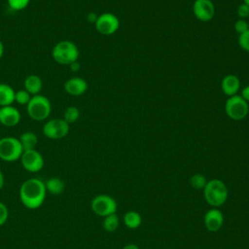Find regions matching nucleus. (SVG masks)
Masks as SVG:
<instances>
[{"mask_svg": "<svg viewBox=\"0 0 249 249\" xmlns=\"http://www.w3.org/2000/svg\"><path fill=\"white\" fill-rule=\"evenodd\" d=\"M46 194L45 182L38 178L25 180L19 188L20 201L28 209L39 208L46 198Z\"/></svg>", "mask_w": 249, "mask_h": 249, "instance_id": "nucleus-1", "label": "nucleus"}, {"mask_svg": "<svg viewBox=\"0 0 249 249\" xmlns=\"http://www.w3.org/2000/svg\"><path fill=\"white\" fill-rule=\"evenodd\" d=\"M202 191L205 201L215 208L222 206L229 196L227 185L221 179L217 178L208 180Z\"/></svg>", "mask_w": 249, "mask_h": 249, "instance_id": "nucleus-2", "label": "nucleus"}, {"mask_svg": "<svg viewBox=\"0 0 249 249\" xmlns=\"http://www.w3.org/2000/svg\"><path fill=\"white\" fill-rule=\"evenodd\" d=\"M79 49L77 45L70 40H61L57 42L53 50L52 56L53 60L60 65H70L79 58Z\"/></svg>", "mask_w": 249, "mask_h": 249, "instance_id": "nucleus-3", "label": "nucleus"}, {"mask_svg": "<svg viewBox=\"0 0 249 249\" xmlns=\"http://www.w3.org/2000/svg\"><path fill=\"white\" fill-rule=\"evenodd\" d=\"M26 112L29 118L35 122L45 121L52 112L51 101L43 94L33 95L26 105Z\"/></svg>", "mask_w": 249, "mask_h": 249, "instance_id": "nucleus-4", "label": "nucleus"}, {"mask_svg": "<svg viewBox=\"0 0 249 249\" xmlns=\"http://www.w3.org/2000/svg\"><path fill=\"white\" fill-rule=\"evenodd\" d=\"M23 149L18 138L14 136H4L0 138V159L4 161L12 162L20 159Z\"/></svg>", "mask_w": 249, "mask_h": 249, "instance_id": "nucleus-5", "label": "nucleus"}, {"mask_svg": "<svg viewBox=\"0 0 249 249\" xmlns=\"http://www.w3.org/2000/svg\"><path fill=\"white\" fill-rule=\"evenodd\" d=\"M90 207L94 214L104 218L110 214L116 213L118 203L113 196L106 194H100L92 198Z\"/></svg>", "mask_w": 249, "mask_h": 249, "instance_id": "nucleus-6", "label": "nucleus"}, {"mask_svg": "<svg viewBox=\"0 0 249 249\" xmlns=\"http://www.w3.org/2000/svg\"><path fill=\"white\" fill-rule=\"evenodd\" d=\"M225 111L229 118L234 121H240L243 120L248 112H249V106L247 101H245L241 96L239 95H233L230 96L225 104Z\"/></svg>", "mask_w": 249, "mask_h": 249, "instance_id": "nucleus-7", "label": "nucleus"}, {"mask_svg": "<svg viewBox=\"0 0 249 249\" xmlns=\"http://www.w3.org/2000/svg\"><path fill=\"white\" fill-rule=\"evenodd\" d=\"M70 130V124L63 119L55 118L48 120L43 125V134L52 140L64 138Z\"/></svg>", "mask_w": 249, "mask_h": 249, "instance_id": "nucleus-8", "label": "nucleus"}, {"mask_svg": "<svg viewBox=\"0 0 249 249\" xmlns=\"http://www.w3.org/2000/svg\"><path fill=\"white\" fill-rule=\"evenodd\" d=\"M22 167L28 172H38L44 167V158L36 149L23 151L20 157Z\"/></svg>", "mask_w": 249, "mask_h": 249, "instance_id": "nucleus-9", "label": "nucleus"}, {"mask_svg": "<svg viewBox=\"0 0 249 249\" xmlns=\"http://www.w3.org/2000/svg\"><path fill=\"white\" fill-rule=\"evenodd\" d=\"M94 24L96 30L100 34L109 36L114 34L119 29L120 20L115 15L111 13H104L98 16L97 20Z\"/></svg>", "mask_w": 249, "mask_h": 249, "instance_id": "nucleus-10", "label": "nucleus"}, {"mask_svg": "<svg viewBox=\"0 0 249 249\" xmlns=\"http://www.w3.org/2000/svg\"><path fill=\"white\" fill-rule=\"evenodd\" d=\"M196 18L201 21H209L215 14V7L211 0H196L193 5Z\"/></svg>", "mask_w": 249, "mask_h": 249, "instance_id": "nucleus-11", "label": "nucleus"}, {"mask_svg": "<svg viewBox=\"0 0 249 249\" xmlns=\"http://www.w3.org/2000/svg\"><path fill=\"white\" fill-rule=\"evenodd\" d=\"M204 226L209 231H219L224 224V214L219 208H211L206 211L203 217Z\"/></svg>", "mask_w": 249, "mask_h": 249, "instance_id": "nucleus-12", "label": "nucleus"}, {"mask_svg": "<svg viewBox=\"0 0 249 249\" xmlns=\"http://www.w3.org/2000/svg\"><path fill=\"white\" fill-rule=\"evenodd\" d=\"M21 119L18 108L13 105L0 107V124L4 126L13 127L19 124Z\"/></svg>", "mask_w": 249, "mask_h": 249, "instance_id": "nucleus-13", "label": "nucleus"}, {"mask_svg": "<svg viewBox=\"0 0 249 249\" xmlns=\"http://www.w3.org/2000/svg\"><path fill=\"white\" fill-rule=\"evenodd\" d=\"M64 90L72 96H80L88 89V83L81 77H72L64 83Z\"/></svg>", "mask_w": 249, "mask_h": 249, "instance_id": "nucleus-14", "label": "nucleus"}, {"mask_svg": "<svg viewBox=\"0 0 249 249\" xmlns=\"http://www.w3.org/2000/svg\"><path fill=\"white\" fill-rule=\"evenodd\" d=\"M222 90L223 92L228 96H233L237 93L239 88H240V82L239 79L232 74H229L224 77L222 80Z\"/></svg>", "mask_w": 249, "mask_h": 249, "instance_id": "nucleus-15", "label": "nucleus"}, {"mask_svg": "<svg viewBox=\"0 0 249 249\" xmlns=\"http://www.w3.org/2000/svg\"><path fill=\"white\" fill-rule=\"evenodd\" d=\"M24 89L27 90L32 96L40 94V91L43 88V82L42 79L36 75V74H30L28 75L23 82Z\"/></svg>", "mask_w": 249, "mask_h": 249, "instance_id": "nucleus-16", "label": "nucleus"}, {"mask_svg": "<svg viewBox=\"0 0 249 249\" xmlns=\"http://www.w3.org/2000/svg\"><path fill=\"white\" fill-rule=\"evenodd\" d=\"M15 89L8 84L0 83V107L13 105L15 102Z\"/></svg>", "mask_w": 249, "mask_h": 249, "instance_id": "nucleus-17", "label": "nucleus"}, {"mask_svg": "<svg viewBox=\"0 0 249 249\" xmlns=\"http://www.w3.org/2000/svg\"><path fill=\"white\" fill-rule=\"evenodd\" d=\"M18 140L21 144L23 151L32 150V149H35L38 143V136L33 131H24L19 135Z\"/></svg>", "mask_w": 249, "mask_h": 249, "instance_id": "nucleus-18", "label": "nucleus"}, {"mask_svg": "<svg viewBox=\"0 0 249 249\" xmlns=\"http://www.w3.org/2000/svg\"><path fill=\"white\" fill-rule=\"evenodd\" d=\"M47 192L53 196H59L65 189L64 182L58 177H51L45 182Z\"/></svg>", "mask_w": 249, "mask_h": 249, "instance_id": "nucleus-19", "label": "nucleus"}, {"mask_svg": "<svg viewBox=\"0 0 249 249\" xmlns=\"http://www.w3.org/2000/svg\"><path fill=\"white\" fill-rule=\"evenodd\" d=\"M124 224L126 228L130 230L138 229L142 224L141 215L134 210H129L124 215Z\"/></svg>", "mask_w": 249, "mask_h": 249, "instance_id": "nucleus-20", "label": "nucleus"}, {"mask_svg": "<svg viewBox=\"0 0 249 249\" xmlns=\"http://www.w3.org/2000/svg\"><path fill=\"white\" fill-rule=\"evenodd\" d=\"M102 226H103V229L108 232L115 231L120 226L119 216L116 213H113V214H110V215L104 217Z\"/></svg>", "mask_w": 249, "mask_h": 249, "instance_id": "nucleus-21", "label": "nucleus"}, {"mask_svg": "<svg viewBox=\"0 0 249 249\" xmlns=\"http://www.w3.org/2000/svg\"><path fill=\"white\" fill-rule=\"evenodd\" d=\"M80 118V110L78 109V107L76 106H69L65 109L64 113H63V120L71 124H74L78 121V119Z\"/></svg>", "mask_w": 249, "mask_h": 249, "instance_id": "nucleus-22", "label": "nucleus"}, {"mask_svg": "<svg viewBox=\"0 0 249 249\" xmlns=\"http://www.w3.org/2000/svg\"><path fill=\"white\" fill-rule=\"evenodd\" d=\"M190 182H191V185L193 186V188H195L196 190H203L204 186L207 183V180L203 174L196 173L191 177Z\"/></svg>", "mask_w": 249, "mask_h": 249, "instance_id": "nucleus-23", "label": "nucleus"}, {"mask_svg": "<svg viewBox=\"0 0 249 249\" xmlns=\"http://www.w3.org/2000/svg\"><path fill=\"white\" fill-rule=\"evenodd\" d=\"M32 95L25 89H18L15 93V102L19 105H27L30 101Z\"/></svg>", "mask_w": 249, "mask_h": 249, "instance_id": "nucleus-24", "label": "nucleus"}, {"mask_svg": "<svg viewBox=\"0 0 249 249\" xmlns=\"http://www.w3.org/2000/svg\"><path fill=\"white\" fill-rule=\"evenodd\" d=\"M9 7L14 11H22L30 3V0H7Z\"/></svg>", "mask_w": 249, "mask_h": 249, "instance_id": "nucleus-25", "label": "nucleus"}, {"mask_svg": "<svg viewBox=\"0 0 249 249\" xmlns=\"http://www.w3.org/2000/svg\"><path fill=\"white\" fill-rule=\"evenodd\" d=\"M238 43L242 50L249 52V29L239 35Z\"/></svg>", "mask_w": 249, "mask_h": 249, "instance_id": "nucleus-26", "label": "nucleus"}, {"mask_svg": "<svg viewBox=\"0 0 249 249\" xmlns=\"http://www.w3.org/2000/svg\"><path fill=\"white\" fill-rule=\"evenodd\" d=\"M9 218V209L5 203L0 201V227L3 226Z\"/></svg>", "mask_w": 249, "mask_h": 249, "instance_id": "nucleus-27", "label": "nucleus"}, {"mask_svg": "<svg viewBox=\"0 0 249 249\" xmlns=\"http://www.w3.org/2000/svg\"><path fill=\"white\" fill-rule=\"evenodd\" d=\"M249 29V24L245 19H238L235 21L234 23V30L236 32H238L239 34L247 31Z\"/></svg>", "mask_w": 249, "mask_h": 249, "instance_id": "nucleus-28", "label": "nucleus"}, {"mask_svg": "<svg viewBox=\"0 0 249 249\" xmlns=\"http://www.w3.org/2000/svg\"><path fill=\"white\" fill-rule=\"evenodd\" d=\"M237 15H238V17L240 18H248L249 17V6L248 5H246V4H244V3H242V4H240L239 6H238V8H237Z\"/></svg>", "mask_w": 249, "mask_h": 249, "instance_id": "nucleus-29", "label": "nucleus"}, {"mask_svg": "<svg viewBox=\"0 0 249 249\" xmlns=\"http://www.w3.org/2000/svg\"><path fill=\"white\" fill-rule=\"evenodd\" d=\"M97 18H98V16L95 13H93V12H89L87 15V19L90 23H95V21L97 20Z\"/></svg>", "mask_w": 249, "mask_h": 249, "instance_id": "nucleus-30", "label": "nucleus"}, {"mask_svg": "<svg viewBox=\"0 0 249 249\" xmlns=\"http://www.w3.org/2000/svg\"><path fill=\"white\" fill-rule=\"evenodd\" d=\"M68 66H69L70 70H71L72 72H74V73L78 72V71L81 69V64H80V62H79L78 60L72 62V63H71L70 65H68Z\"/></svg>", "mask_w": 249, "mask_h": 249, "instance_id": "nucleus-31", "label": "nucleus"}, {"mask_svg": "<svg viewBox=\"0 0 249 249\" xmlns=\"http://www.w3.org/2000/svg\"><path fill=\"white\" fill-rule=\"evenodd\" d=\"M241 97L245 100V101H249V86L245 87L242 91H241Z\"/></svg>", "mask_w": 249, "mask_h": 249, "instance_id": "nucleus-32", "label": "nucleus"}, {"mask_svg": "<svg viewBox=\"0 0 249 249\" xmlns=\"http://www.w3.org/2000/svg\"><path fill=\"white\" fill-rule=\"evenodd\" d=\"M122 249H140L136 244H133V243H129V244H126L124 245Z\"/></svg>", "mask_w": 249, "mask_h": 249, "instance_id": "nucleus-33", "label": "nucleus"}, {"mask_svg": "<svg viewBox=\"0 0 249 249\" xmlns=\"http://www.w3.org/2000/svg\"><path fill=\"white\" fill-rule=\"evenodd\" d=\"M4 184H5V178H4L3 172L0 169V190H2V188L4 187Z\"/></svg>", "mask_w": 249, "mask_h": 249, "instance_id": "nucleus-34", "label": "nucleus"}, {"mask_svg": "<svg viewBox=\"0 0 249 249\" xmlns=\"http://www.w3.org/2000/svg\"><path fill=\"white\" fill-rule=\"evenodd\" d=\"M3 54H4V44H3V42L0 40V59L2 58Z\"/></svg>", "mask_w": 249, "mask_h": 249, "instance_id": "nucleus-35", "label": "nucleus"}, {"mask_svg": "<svg viewBox=\"0 0 249 249\" xmlns=\"http://www.w3.org/2000/svg\"><path fill=\"white\" fill-rule=\"evenodd\" d=\"M243 3H244V4H246V5H248V6H249V0H243Z\"/></svg>", "mask_w": 249, "mask_h": 249, "instance_id": "nucleus-36", "label": "nucleus"}]
</instances>
